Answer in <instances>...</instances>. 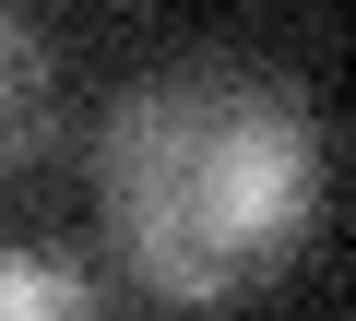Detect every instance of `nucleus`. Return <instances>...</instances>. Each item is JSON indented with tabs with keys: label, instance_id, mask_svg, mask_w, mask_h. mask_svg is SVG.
<instances>
[{
	"label": "nucleus",
	"instance_id": "nucleus-1",
	"mask_svg": "<svg viewBox=\"0 0 356 321\" xmlns=\"http://www.w3.org/2000/svg\"><path fill=\"white\" fill-rule=\"evenodd\" d=\"M95 214L143 297L226 309L321 226V119L261 72H154L95 119Z\"/></svg>",
	"mask_w": 356,
	"mask_h": 321
},
{
	"label": "nucleus",
	"instance_id": "nucleus-2",
	"mask_svg": "<svg viewBox=\"0 0 356 321\" xmlns=\"http://www.w3.org/2000/svg\"><path fill=\"white\" fill-rule=\"evenodd\" d=\"M36 155H48V48L0 0V167H36Z\"/></svg>",
	"mask_w": 356,
	"mask_h": 321
},
{
	"label": "nucleus",
	"instance_id": "nucleus-3",
	"mask_svg": "<svg viewBox=\"0 0 356 321\" xmlns=\"http://www.w3.org/2000/svg\"><path fill=\"white\" fill-rule=\"evenodd\" d=\"M83 309H95L83 262H60V250H0V321H83Z\"/></svg>",
	"mask_w": 356,
	"mask_h": 321
}]
</instances>
